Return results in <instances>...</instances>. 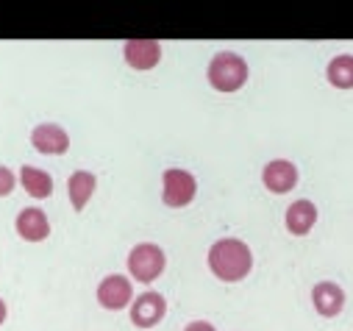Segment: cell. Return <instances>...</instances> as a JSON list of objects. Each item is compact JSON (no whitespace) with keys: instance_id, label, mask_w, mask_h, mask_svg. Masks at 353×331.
I'll use <instances>...</instances> for the list:
<instances>
[{"instance_id":"cell-1","label":"cell","mask_w":353,"mask_h":331,"mask_svg":"<svg viewBox=\"0 0 353 331\" xmlns=\"http://www.w3.org/2000/svg\"><path fill=\"white\" fill-rule=\"evenodd\" d=\"M209 268L220 281H242L253 268L250 248L234 237L217 239L209 251Z\"/></svg>"},{"instance_id":"cell-16","label":"cell","mask_w":353,"mask_h":331,"mask_svg":"<svg viewBox=\"0 0 353 331\" xmlns=\"http://www.w3.org/2000/svg\"><path fill=\"white\" fill-rule=\"evenodd\" d=\"M14 184H17L14 173H12L9 168H3V164H0V198H6V195L14 190Z\"/></svg>"},{"instance_id":"cell-3","label":"cell","mask_w":353,"mask_h":331,"mask_svg":"<svg viewBox=\"0 0 353 331\" xmlns=\"http://www.w3.org/2000/svg\"><path fill=\"white\" fill-rule=\"evenodd\" d=\"M164 265H167L164 251L159 245H153V242H142V245H137L134 251L128 254V273L137 281H142V284L156 281L164 273Z\"/></svg>"},{"instance_id":"cell-9","label":"cell","mask_w":353,"mask_h":331,"mask_svg":"<svg viewBox=\"0 0 353 331\" xmlns=\"http://www.w3.org/2000/svg\"><path fill=\"white\" fill-rule=\"evenodd\" d=\"M123 56H125L128 67H134V70H150L161 59V45L156 39H128L125 48H123Z\"/></svg>"},{"instance_id":"cell-13","label":"cell","mask_w":353,"mask_h":331,"mask_svg":"<svg viewBox=\"0 0 353 331\" xmlns=\"http://www.w3.org/2000/svg\"><path fill=\"white\" fill-rule=\"evenodd\" d=\"M95 187H98V179L92 173H86V170H78L70 176L67 181V192H70V203L75 212H81L86 203H90V198L95 195Z\"/></svg>"},{"instance_id":"cell-2","label":"cell","mask_w":353,"mask_h":331,"mask_svg":"<svg viewBox=\"0 0 353 331\" xmlns=\"http://www.w3.org/2000/svg\"><path fill=\"white\" fill-rule=\"evenodd\" d=\"M248 81V61L239 53L223 50L209 64V84L217 92H236Z\"/></svg>"},{"instance_id":"cell-4","label":"cell","mask_w":353,"mask_h":331,"mask_svg":"<svg viewBox=\"0 0 353 331\" xmlns=\"http://www.w3.org/2000/svg\"><path fill=\"white\" fill-rule=\"evenodd\" d=\"M198 192V181L192 173L187 170H179V168H170L164 173V190H161V201L170 206V209H184L192 203Z\"/></svg>"},{"instance_id":"cell-17","label":"cell","mask_w":353,"mask_h":331,"mask_svg":"<svg viewBox=\"0 0 353 331\" xmlns=\"http://www.w3.org/2000/svg\"><path fill=\"white\" fill-rule=\"evenodd\" d=\"M184 331H214V325H212V323H206V320H192Z\"/></svg>"},{"instance_id":"cell-6","label":"cell","mask_w":353,"mask_h":331,"mask_svg":"<svg viewBox=\"0 0 353 331\" xmlns=\"http://www.w3.org/2000/svg\"><path fill=\"white\" fill-rule=\"evenodd\" d=\"M131 295H134L131 281H128L125 276H120V273L106 276V279L101 281V287H98V301H101V306H103V309H112V312L125 309V306L131 303Z\"/></svg>"},{"instance_id":"cell-8","label":"cell","mask_w":353,"mask_h":331,"mask_svg":"<svg viewBox=\"0 0 353 331\" xmlns=\"http://www.w3.org/2000/svg\"><path fill=\"white\" fill-rule=\"evenodd\" d=\"M31 142H34V148H37L39 153H45V156H61V153H67V148H70L67 131H64L61 126H56V123H42V126H37L34 134H31Z\"/></svg>"},{"instance_id":"cell-12","label":"cell","mask_w":353,"mask_h":331,"mask_svg":"<svg viewBox=\"0 0 353 331\" xmlns=\"http://www.w3.org/2000/svg\"><path fill=\"white\" fill-rule=\"evenodd\" d=\"M317 223V209L312 201H295L290 209H287V228L290 234L295 237H306Z\"/></svg>"},{"instance_id":"cell-7","label":"cell","mask_w":353,"mask_h":331,"mask_svg":"<svg viewBox=\"0 0 353 331\" xmlns=\"http://www.w3.org/2000/svg\"><path fill=\"white\" fill-rule=\"evenodd\" d=\"M261 181H264V187H268L270 192L284 195V192L295 190V184H298V168H295L292 161H287V159H276V161H270L268 168H264Z\"/></svg>"},{"instance_id":"cell-14","label":"cell","mask_w":353,"mask_h":331,"mask_svg":"<svg viewBox=\"0 0 353 331\" xmlns=\"http://www.w3.org/2000/svg\"><path fill=\"white\" fill-rule=\"evenodd\" d=\"M20 181H23V187L31 198L42 201V198H50V192H53V179L39 168H28L26 164V168L20 170Z\"/></svg>"},{"instance_id":"cell-11","label":"cell","mask_w":353,"mask_h":331,"mask_svg":"<svg viewBox=\"0 0 353 331\" xmlns=\"http://www.w3.org/2000/svg\"><path fill=\"white\" fill-rule=\"evenodd\" d=\"M312 303L314 309L323 314V317H336L345 306V292L339 284L334 281H320L314 290H312Z\"/></svg>"},{"instance_id":"cell-5","label":"cell","mask_w":353,"mask_h":331,"mask_svg":"<svg viewBox=\"0 0 353 331\" xmlns=\"http://www.w3.org/2000/svg\"><path fill=\"white\" fill-rule=\"evenodd\" d=\"M164 314H167V301L159 292H142L131 306V323L137 328H153L164 320Z\"/></svg>"},{"instance_id":"cell-18","label":"cell","mask_w":353,"mask_h":331,"mask_svg":"<svg viewBox=\"0 0 353 331\" xmlns=\"http://www.w3.org/2000/svg\"><path fill=\"white\" fill-rule=\"evenodd\" d=\"M6 320V303H3V298H0V323Z\"/></svg>"},{"instance_id":"cell-15","label":"cell","mask_w":353,"mask_h":331,"mask_svg":"<svg viewBox=\"0 0 353 331\" xmlns=\"http://www.w3.org/2000/svg\"><path fill=\"white\" fill-rule=\"evenodd\" d=\"M325 75H328V81H331L336 90H353V56L350 53L334 56L328 61Z\"/></svg>"},{"instance_id":"cell-10","label":"cell","mask_w":353,"mask_h":331,"mask_svg":"<svg viewBox=\"0 0 353 331\" xmlns=\"http://www.w3.org/2000/svg\"><path fill=\"white\" fill-rule=\"evenodd\" d=\"M17 234L26 239V242H42L48 239L50 234V223H48V214L37 206H28L17 214Z\"/></svg>"}]
</instances>
